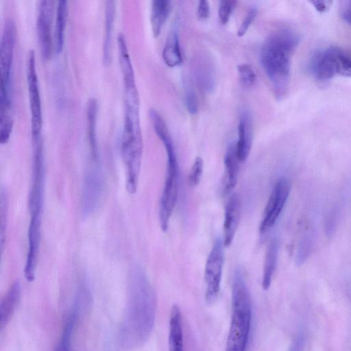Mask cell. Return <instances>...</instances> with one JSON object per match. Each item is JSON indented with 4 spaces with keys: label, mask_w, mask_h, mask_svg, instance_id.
<instances>
[{
    "label": "cell",
    "mask_w": 351,
    "mask_h": 351,
    "mask_svg": "<svg viewBox=\"0 0 351 351\" xmlns=\"http://www.w3.org/2000/svg\"><path fill=\"white\" fill-rule=\"evenodd\" d=\"M224 247L222 239L218 238L215 241L206 262L204 269V281L206 285L205 300L208 304L213 303L220 292L224 261Z\"/></svg>",
    "instance_id": "9"
},
{
    "label": "cell",
    "mask_w": 351,
    "mask_h": 351,
    "mask_svg": "<svg viewBox=\"0 0 351 351\" xmlns=\"http://www.w3.org/2000/svg\"><path fill=\"white\" fill-rule=\"evenodd\" d=\"M16 28L14 21L8 19L4 27L0 44V99H12V67L15 43Z\"/></svg>",
    "instance_id": "7"
},
{
    "label": "cell",
    "mask_w": 351,
    "mask_h": 351,
    "mask_svg": "<svg viewBox=\"0 0 351 351\" xmlns=\"http://www.w3.org/2000/svg\"><path fill=\"white\" fill-rule=\"evenodd\" d=\"M278 250V241L276 239H273L267 246L265 256L262 280V287L264 290H267L271 285L276 269Z\"/></svg>",
    "instance_id": "22"
},
{
    "label": "cell",
    "mask_w": 351,
    "mask_h": 351,
    "mask_svg": "<svg viewBox=\"0 0 351 351\" xmlns=\"http://www.w3.org/2000/svg\"><path fill=\"white\" fill-rule=\"evenodd\" d=\"M168 341L169 351H184L182 314L178 305L171 310Z\"/></svg>",
    "instance_id": "20"
},
{
    "label": "cell",
    "mask_w": 351,
    "mask_h": 351,
    "mask_svg": "<svg viewBox=\"0 0 351 351\" xmlns=\"http://www.w3.org/2000/svg\"><path fill=\"white\" fill-rule=\"evenodd\" d=\"M305 337L302 334L298 335L291 344L288 351H304Z\"/></svg>",
    "instance_id": "36"
},
{
    "label": "cell",
    "mask_w": 351,
    "mask_h": 351,
    "mask_svg": "<svg viewBox=\"0 0 351 351\" xmlns=\"http://www.w3.org/2000/svg\"><path fill=\"white\" fill-rule=\"evenodd\" d=\"M97 101L95 98L89 99L87 104L86 119L87 131L90 148L91 158H98L97 141Z\"/></svg>",
    "instance_id": "25"
},
{
    "label": "cell",
    "mask_w": 351,
    "mask_h": 351,
    "mask_svg": "<svg viewBox=\"0 0 351 351\" xmlns=\"http://www.w3.org/2000/svg\"><path fill=\"white\" fill-rule=\"evenodd\" d=\"M204 169V161L200 156H197L195 158L193 165L191 166L188 180L191 186H195L199 184Z\"/></svg>",
    "instance_id": "30"
},
{
    "label": "cell",
    "mask_w": 351,
    "mask_h": 351,
    "mask_svg": "<svg viewBox=\"0 0 351 351\" xmlns=\"http://www.w3.org/2000/svg\"><path fill=\"white\" fill-rule=\"evenodd\" d=\"M68 15V1H58L56 14V24L53 33L54 51L61 52L64 45V31Z\"/></svg>",
    "instance_id": "23"
},
{
    "label": "cell",
    "mask_w": 351,
    "mask_h": 351,
    "mask_svg": "<svg viewBox=\"0 0 351 351\" xmlns=\"http://www.w3.org/2000/svg\"><path fill=\"white\" fill-rule=\"evenodd\" d=\"M237 4V1L232 0H222L219 1L218 16L222 25H226Z\"/></svg>",
    "instance_id": "31"
},
{
    "label": "cell",
    "mask_w": 351,
    "mask_h": 351,
    "mask_svg": "<svg viewBox=\"0 0 351 351\" xmlns=\"http://www.w3.org/2000/svg\"><path fill=\"white\" fill-rule=\"evenodd\" d=\"M185 104L189 114L192 115L197 114L199 107L198 99L196 93L191 86H188L185 91Z\"/></svg>",
    "instance_id": "32"
},
{
    "label": "cell",
    "mask_w": 351,
    "mask_h": 351,
    "mask_svg": "<svg viewBox=\"0 0 351 351\" xmlns=\"http://www.w3.org/2000/svg\"><path fill=\"white\" fill-rule=\"evenodd\" d=\"M156 297L144 271L133 267L129 275L128 300L119 330L125 350L141 346L149 337L155 321Z\"/></svg>",
    "instance_id": "1"
},
{
    "label": "cell",
    "mask_w": 351,
    "mask_h": 351,
    "mask_svg": "<svg viewBox=\"0 0 351 351\" xmlns=\"http://www.w3.org/2000/svg\"><path fill=\"white\" fill-rule=\"evenodd\" d=\"M241 162L237 154L236 143H232L228 145L224 157V191L226 193L232 192L237 184Z\"/></svg>",
    "instance_id": "17"
},
{
    "label": "cell",
    "mask_w": 351,
    "mask_h": 351,
    "mask_svg": "<svg viewBox=\"0 0 351 351\" xmlns=\"http://www.w3.org/2000/svg\"><path fill=\"white\" fill-rule=\"evenodd\" d=\"M27 82L30 110V122L32 140L40 138L43 125L41 99L36 68L34 51L31 50L27 59Z\"/></svg>",
    "instance_id": "10"
},
{
    "label": "cell",
    "mask_w": 351,
    "mask_h": 351,
    "mask_svg": "<svg viewBox=\"0 0 351 351\" xmlns=\"http://www.w3.org/2000/svg\"><path fill=\"white\" fill-rule=\"evenodd\" d=\"M162 56L166 65L169 67L179 65L182 60L178 34L175 28L171 29L167 37Z\"/></svg>",
    "instance_id": "24"
},
{
    "label": "cell",
    "mask_w": 351,
    "mask_h": 351,
    "mask_svg": "<svg viewBox=\"0 0 351 351\" xmlns=\"http://www.w3.org/2000/svg\"><path fill=\"white\" fill-rule=\"evenodd\" d=\"M104 186V176L98 159H92L86 171L82 187V213L84 217L91 215L97 210L103 195Z\"/></svg>",
    "instance_id": "8"
},
{
    "label": "cell",
    "mask_w": 351,
    "mask_h": 351,
    "mask_svg": "<svg viewBox=\"0 0 351 351\" xmlns=\"http://www.w3.org/2000/svg\"><path fill=\"white\" fill-rule=\"evenodd\" d=\"M299 43V34L283 27L271 32L261 48V64L278 99L283 98L288 91L291 60Z\"/></svg>",
    "instance_id": "2"
},
{
    "label": "cell",
    "mask_w": 351,
    "mask_h": 351,
    "mask_svg": "<svg viewBox=\"0 0 351 351\" xmlns=\"http://www.w3.org/2000/svg\"><path fill=\"white\" fill-rule=\"evenodd\" d=\"M167 165L165 184L160 200L159 217L161 229L165 232L178 200L179 165L174 145L165 148Z\"/></svg>",
    "instance_id": "6"
},
{
    "label": "cell",
    "mask_w": 351,
    "mask_h": 351,
    "mask_svg": "<svg viewBox=\"0 0 351 351\" xmlns=\"http://www.w3.org/2000/svg\"><path fill=\"white\" fill-rule=\"evenodd\" d=\"M172 9L169 0H153L151 5L150 23L153 35L157 38L168 19Z\"/></svg>",
    "instance_id": "21"
},
{
    "label": "cell",
    "mask_w": 351,
    "mask_h": 351,
    "mask_svg": "<svg viewBox=\"0 0 351 351\" xmlns=\"http://www.w3.org/2000/svg\"><path fill=\"white\" fill-rule=\"evenodd\" d=\"M138 110V104H124L121 150L127 169V190L130 194L137 189L143 153Z\"/></svg>",
    "instance_id": "4"
},
{
    "label": "cell",
    "mask_w": 351,
    "mask_h": 351,
    "mask_svg": "<svg viewBox=\"0 0 351 351\" xmlns=\"http://www.w3.org/2000/svg\"><path fill=\"white\" fill-rule=\"evenodd\" d=\"M340 14L343 21L351 27V0L342 2Z\"/></svg>",
    "instance_id": "35"
},
{
    "label": "cell",
    "mask_w": 351,
    "mask_h": 351,
    "mask_svg": "<svg viewBox=\"0 0 351 351\" xmlns=\"http://www.w3.org/2000/svg\"><path fill=\"white\" fill-rule=\"evenodd\" d=\"M119 60L124 88L136 87L133 66L130 60L125 38L122 33L117 37Z\"/></svg>",
    "instance_id": "19"
},
{
    "label": "cell",
    "mask_w": 351,
    "mask_h": 351,
    "mask_svg": "<svg viewBox=\"0 0 351 351\" xmlns=\"http://www.w3.org/2000/svg\"><path fill=\"white\" fill-rule=\"evenodd\" d=\"M257 14L258 10L256 8H252L247 12L244 19L239 27L237 32V36L242 37L246 34L252 22L256 17Z\"/></svg>",
    "instance_id": "33"
},
{
    "label": "cell",
    "mask_w": 351,
    "mask_h": 351,
    "mask_svg": "<svg viewBox=\"0 0 351 351\" xmlns=\"http://www.w3.org/2000/svg\"><path fill=\"white\" fill-rule=\"evenodd\" d=\"M290 193V184L285 178H280L275 184L264 210L260 225V232L263 233L276 223L282 211Z\"/></svg>",
    "instance_id": "13"
},
{
    "label": "cell",
    "mask_w": 351,
    "mask_h": 351,
    "mask_svg": "<svg viewBox=\"0 0 351 351\" xmlns=\"http://www.w3.org/2000/svg\"><path fill=\"white\" fill-rule=\"evenodd\" d=\"M237 151L240 160L244 162L250 152L253 141V123L250 112L243 108L240 112L238 124Z\"/></svg>",
    "instance_id": "15"
},
{
    "label": "cell",
    "mask_w": 351,
    "mask_h": 351,
    "mask_svg": "<svg viewBox=\"0 0 351 351\" xmlns=\"http://www.w3.org/2000/svg\"><path fill=\"white\" fill-rule=\"evenodd\" d=\"M252 322L250 291L240 269L234 274L232 287V314L225 351H245Z\"/></svg>",
    "instance_id": "3"
},
{
    "label": "cell",
    "mask_w": 351,
    "mask_h": 351,
    "mask_svg": "<svg viewBox=\"0 0 351 351\" xmlns=\"http://www.w3.org/2000/svg\"><path fill=\"white\" fill-rule=\"evenodd\" d=\"M0 199V242L1 248L2 250L5 237V233L6 228L5 227L8 210L7 195L3 189L1 190Z\"/></svg>",
    "instance_id": "29"
},
{
    "label": "cell",
    "mask_w": 351,
    "mask_h": 351,
    "mask_svg": "<svg viewBox=\"0 0 351 351\" xmlns=\"http://www.w3.org/2000/svg\"><path fill=\"white\" fill-rule=\"evenodd\" d=\"M44 192L43 146L33 147L32 182L29 198L30 218L41 219Z\"/></svg>",
    "instance_id": "11"
},
{
    "label": "cell",
    "mask_w": 351,
    "mask_h": 351,
    "mask_svg": "<svg viewBox=\"0 0 351 351\" xmlns=\"http://www.w3.org/2000/svg\"><path fill=\"white\" fill-rule=\"evenodd\" d=\"M115 8L114 1H107L106 2L105 35L103 44V58L106 64L110 62L111 58L112 36Z\"/></svg>",
    "instance_id": "26"
},
{
    "label": "cell",
    "mask_w": 351,
    "mask_h": 351,
    "mask_svg": "<svg viewBox=\"0 0 351 351\" xmlns=\"http://www.w3.org/2000/svg\"><path fill=\"white\" fill-rule=\"evenodd\" d=\"M239 84L245 89L251 88L255 84L256 75L253 68L248 64L242 63L237 66Z\"/></svg>",
    "instance_id": "28"
},
{
    "label": "cell",
    "mask_w": 351,
    "mask_h": 351,
    "mask_svg": "<svg viewBox=\"0 0 351 351\" xmlns=\"http://www.w3.org/2000/svg\"><path fill=\"white\" fill-rule=\"evenodd\" d=\"M21 295V286L18 281L13 282L1 301L0 328L2 331L10 322L16 308Z\"/></svg>",
    "instance_id": "18"
},
{
    "label": "cell",
    "mask_w": 351,
    "mask_h": 351,
    "mask_svg": "<svg viewBox=\"0 0 351 351\" xmlns=\"http://www.w3.org/2000/svg\"><path fill=\"white\" fill-rule=\"evenodd\" d=\"M75 321L76 311H73L66 318L54 351H71L72 337Z\"/></svg>",
    "instance_id": "27"
},
{
    "label": "cell",
    "mask_w": 351,
    "mask_h": 351,
    "mask_svg": "<svg viewBox=\"0 0 351 351\" xmlns=\"http://www.w3.org/2000/svg\"><path fill=\"white\" fill-rule=\"evenodd\" d=\"M191 71L197 86L206 93H212L216 85L214 65L205 54H198L192 59Z\"/></svg>",
    "instance_id": "14"
},
{
    "label": "cell",
    "mask_w": 351,
    "mask_h": 351,
    "mask_svg": "<svg viewBox=\"0 0 351 351\" xmlns=\"http://www.w3.org/2000/svg\"><path fill=\"white\" fill-rule=\"evenodd\" d=\"M54 1L42 0L39 1L36 20V29L40 52L45 60L50 58L54 49L52 21Z\"/></svg>",
    "instance_id": "12"
},
{
    "label": "cell",
    "mask_w": 351,
    "mask_h": 351,
    "mask_svg": "<svg viewBox=\"0 0 351 351\" xmlns=\"http://www.w3.org/2000/svg\"><path fill=\"white\" fill-rule=\"evenodd\" d=\"M240 201L237 194H232L226 206L223 221V244L225 247L231 245L238 228L240 218Z\"/></svg>",
    "instance_id": "16"
},
{
    "label": "cell",
    "mask_w": 351,
    "mask_h": 351,
    "mask_svg": "<svg viewBox=\"0 0 351 351\" xmlns=\"http://www.w3.org/2000/svg\"><path fill=\"white\" fill-rule=\"evenodd\" d=\"M210 16V5L208 1H199L197 17L199 21L207 19Z\"/></svg>",
    "instance_id": "34"
},
{
    "label": "cell",
    "mask_w": 351,
    "mask_h": 351,
    "mask_svg": "<svg viewBox=\"0 0 351 351\" xmlns=\"http://www.w3.org/2000/svg\"><path fill=\"white\" fill-rule=\"evenodd\" d=\"M311 75L319 82L336 77H351V53L344 48L330 45L318 49L308 65Z\"/></svg>",
    "instance_id": "5"
},
{
    "label": "cell",
    "mask_w": 351,
    "mask_h": 351,
    "mask_svg": "<svg viewBox=\"0 0 351 351\" xmlns=\"http://www.w3.org/2000/svg\"><path fill=\"white\" fill-rule=\"evenodd\" d=\"M315 10L319 12L327 11L330 6V1H311Z\"/></svg>",
    "instance_id": "37"
}]
</instances>
